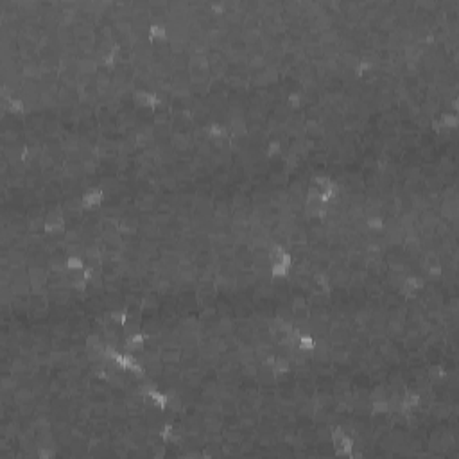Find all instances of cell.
<instances>
[{"label": "cell", "mask_w": 459, "mask_h": 459, "mask_svg": "<svg viewBox=\"0 0 459 459\" xmlns=\"http://www.w3.org/2000/svg\"><path fill=\"white\" fill-rule=\"evenodd\" d=\"M330 441L334 446L335 457H348L352 459L353 455V438L341 427H334L330 430Z\"/></svg>", "instance_id": "obj_1"}, {"label": "cell", "mask_w": 459, "mask_h": 459, "mask_svg": "<svg viewBox=\"0 0 459 459\" xmlns=\"http://www.w3.org/2000/svg\"><path fill=\"white\" fill-rule=\"evenodd\" d=\"M104 201V192L99 187H90L86 189L81 196V205L85 206L86 210H94L97 206H101V203Z\"/></svg>", "instance_id": "obj_2"}, {"label": "cell", "mask_w": 459, "mask_h": 459, "mask_svg": "<svg viewBox=\"0 0 459 459\" xmlns=\"http://www.w3.org/2000/svg\"><path fill=\"white\" fill-rule=\"evenodd\" d=\"M420 403H421V398L416 391H405L402 395L400 407H402L403 412H412V411H416V409H420Z\"/></svg>", "instance_id": "obj_3"}, {"label": "cell", "mask_w": 459, "mask_h": 459, "mask_svg": "<svg viewBox=\"0 0 459 459\" xmlns=\"http://www.w3.org/2000/svg\"><path fill=\"white\" fill-rule=\"evenodd\" d=\"M289 273H291V264L282 262V260L271 262V275H273V278L283 280V278H287Z\"/></svg>", "instance_id": "obj_4"}, {"label": "cell", "mask_w": 459, "mask_h": 459, "mask_svg": "<svg viewBox=\"0 0 459 459\" xmlns=\"http://www.w3.org/2000/svg\"><path fill=\"white\" fill-rule=\"evenodd\" d=\"M296 346H298V350H301V352H305V353L314 352V348H316V337H314L312 334H309V332H303V334L298 337Z\"/></svg>", "instance_id": "obj_5"}, {"label": "cell", "mask_w": 459, "mask_h": 459, "mask_svg": "<svg viewBox=\"0 0 459 459\" xmlns=\"http://www.w3.org/2000/svg\"><path fill=\"white\" fill-rule=\"evenodd\" d=\"M289 371H291V360L283 355L276 357L275 362H273V373L280 377V375H287Z\"/></svg>", "instance_id": "obj_6"}, {"label": "cell", "mask_w": 459, "mask_h": 459, "mask_svg": "<svg viewBox=\"0 0 459 459\" xmlns=\"http://www.w3.org/2000/svg\"><path fill=\"white\" fill-rule=\"evenodd\" d=\"M65 267L69 271H85L86 262H85V258L79 257V255H70V257L65 260Z\"/></svg>", "instance_id": "obj_7"}]
</instances>
